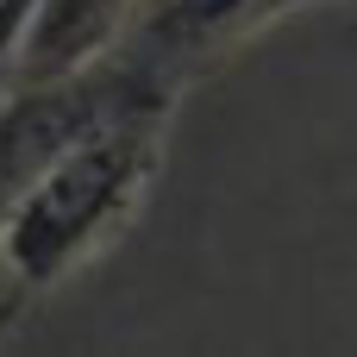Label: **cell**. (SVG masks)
Returning a JSON list of instances; mask_svg holds the SVG:
<instances>
[{"label": "cell", "instance_id": "obj_1", "mask_svg": "<svg viewBox=\"0 0 357 357\" xmlns=\"http://www.w3.org/2000/svg\"><path fill=\"white\" fill-rule=\"evenodd\" d=\"M169 119V107L113 113L0 195V333L132 226L163 163Z\"/></svg>", "mask_w": 357, "mask_h": 357}, {"label": "cell", "instance_id": "obj_2", "mask_svg": "<svg viewBox=\"0 0 357 357\" xmlns=\"http://www.w3.org/2000/svg\"><path fill=\"white\" fill-rule=\"evenodd\" d=\"M25 6H31V0H0V63H6V50H13V31H19V19H25Z\"/></svg>", "mask_w": 357, "mask_h": 357}, {"label": "cell", "instance_id": "obj_3", "mask_svg": "<svg viewBox=\"0 0 357 357\" xmlns=\"http://www.w3.org/2000/svg\"><path fill=\"white\" fill-rule=\"evenodd\" d=\"M295 6H314V0H264V25L282 19V13H295Z\"/></svg>", "mask_w": 357, "mask_h": 357}]
</instances>
